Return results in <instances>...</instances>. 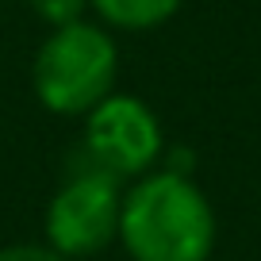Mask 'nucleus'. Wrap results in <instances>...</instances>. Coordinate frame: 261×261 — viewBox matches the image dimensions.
I'll list each match as a JSON object with an SVG mask.
<instances>
[{
  "mask_svg": "<svg viewBox=\"0 0 261 261\" xmlns=\"http://www.w3.org/2000/svg\"><path fill=\"white\" fill-rule=\"evenodd\" d=\"M119 50L104 27L77 19L54 27L31 65L35 96L54 115H89L115 92Z\"/></svg>",
  "mask_w": 261,
  "mask_h": 261,
  "instance_id": "nucleus-2",
  "label": "nucleus"
},
{
  "mask_svg": "<svg viewBox=\"0 0 261 261\" xmlns=\"http://www.w3.org/2000/svg\"><path fill=\"white\" fill-rule=\"evenodd\" d=\"M35 8V16L50 27H65V23H77L85 19V8H89V0H27Z\"/></svg>",
  "mask_w": 261,
  "mask_h": 261,
  "instance_id": "nucleus-6",
  "label": "nucleus"
},
{
  "mask_svg": "<svg viewBox=\"0 0 261 261\" xmlns=\"http://www.w3.org/2000/svg\"><path fill=\"white\" fill-rule=\"evenodd\" d=\"M119 177L85 158V165H77L65 177V185L54 192L46 207V246L69 261L96 257L119 238Z\"/></svg>",
  "mask_w": 261,
  "mask_h": 261,
  "instance_id": "nucleus-3",
  "label": "nucleus"
},
{
  "mask_svg": "<svg viewBox=\"0 0 261 261\" xmlns=\"http://www.w3.org/2000/svg\"><path fill=\"white\" fill-rule=\"evenodd\" d=\"M119 242L130 261H207L215 212L185 173H142L123 192Z\"/></svg>",
  "mask_w": 261,
  "mask_h": 261,
  "instance_id": "nucleus-1",
  "label": "nucleus"
},
{
  "mask_svg": "<svg viewBox=\"0 0 261 261\" xmlns=\"http://www.w3.org/2000/svg\"><path fill=\"white\" fill-rule=\"evenodd\" d=\"M162 154L158 115L139 96L112 92L85 115V158L112 177H142Z\"/></svg>",
  "mask_w": 261,
  "mask_h": 261,
  "instance_id": "nucleus-4",
  "label": "nucleus"
},
{
  "mask_svg": "<svg viewBox=\"0 0 261 261\" xmlns=\"http://www.w3.org/2000/svg\"><path fill=\"white\" fill-rule=\"evenodd\" d=\"M0 261H69V257H62V253L50 250V246L19 242V246H0Z\"/></svg>",
  "mask_w": 261,
  "mask_h": 261,
  "instance_id": "nucleus-7",
  "label": "nucleus"
},
{
  "mask_svg": "<svg viewBox=\"0 0 261 261\" xmlns=\"http://www.w3.org/2000/svg\"><path fill=\"white\" fill-rule=\"evenodd\" d=\"M96 16L115 31H150L177 16L180 0H89Z\"/></svg>",
  "mask_w": 261,
  "mask_h": 261,
  "instance_id": "nucleus-5",
  "label": "nucleus"
}]
</instances>
